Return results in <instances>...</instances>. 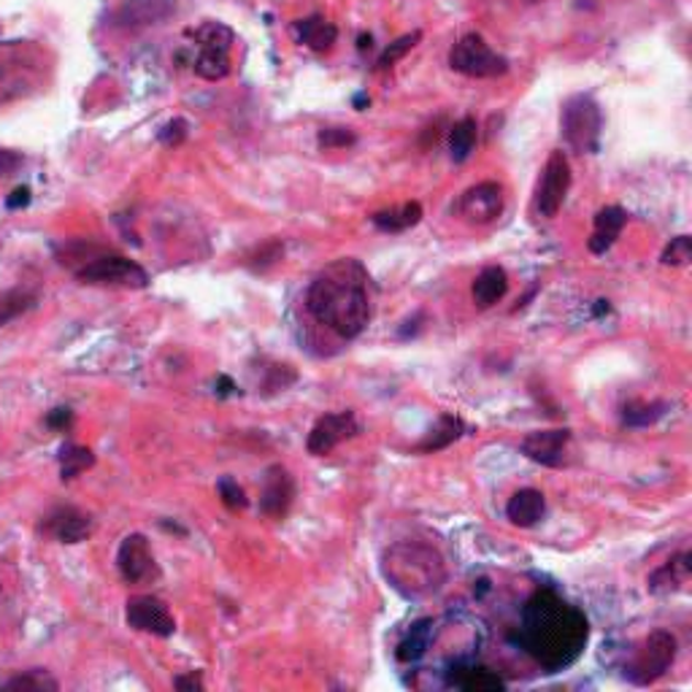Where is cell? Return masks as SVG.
Segmentation results:
<instances>
[{
  "mask_svg": "<svg viewBox=\"0 0 692 692\" xmlns=\"http://www.w3.org/2000/svg\"><path fill=\"white\" fill-rule=\"evenodd\" d=\"M590 638V623L582 608L543 587L530 595L519 617V647L543 671H563L579 660Z\"/></svg>",
  "mask_w": 692,
  "mask_h": 692,
  "instance_id": "6da1fadb",
  "label": "cell"
},
{
  "mask_svg": "<svg viewBox=\"0 0 692 692\" xmlns=\"http://www.w3.org/2000/svg\"><path fill=\"white\" fill-rule=\"evenodd\" d=\"M306 309L333 330L341 339L352 341L365 330L371 319L369 274L358 260H336L311 282L306 293Z\"/></svg>",
  "mask_w": 692,
  "mask_h": 692,
  "instance_id": "7a4b0ae2",
  "label": "cell"
},
{
  "mask_svg": "<svg viewBox=\"0 0 692 692\" xmlns=\"http://www.w3.org/2000/svg\"><path fill=\"white\" fill-rule=\"evenodd\" d=\"M382 573L389 587L398 590L404 598H428L447 582V565L441 554L428 543L417 541H400L384 549Z\"/></svg>",
  "mask_w": 692,
  "mask_h": 692,
  "instance_id": "3957f363",
  "label": "cell"
},
{
  "mask_svg": "<svg viewBox=\"0 0 692 692\" xmlns=\"http://www.w3.org/2000/svg\"><path fill=\"white\" fill-rule=\"evenodd\" d=\"M677 636L668 630H652L641 644L628 652V660L623 666V677L628 679L630 684H638V688H647V684H655L660 677H666L671 671L673 660H677Z\"/></svg>",
  "mask_w": 692,
  "mask_h": 692,
  "instance_id": "277c9868",
  "label": "cell"
},
{
  "mask_svg": "<svg viewBox=\"0 0 692 692\" xmlns=\"http://www.w3.org/2000/svg\"><path fill=\"white\" fill-rule=\"evenodd\" d=\"M560 130H563L565 144L579 155H593L598 152L603 114L593 95H571L560 109Z\"/></svg>",
  "mask_w": 692,
  "mask_h": 692,
  "instance_id": "5b68a950",
  "label": "cell"
},
{
  "mask_svg": "<svg viewBox=\"0 0 692 692\" xmlns=\"http://www.w3.org/2000/svg\"><path fill=\"white\" fill-rule=\"evenodd\" d=\"M449 65L458 74L469 76V79H498L508 70V61L498 52L490 50L487 41L479 33H469L452 46L449 52Z\"/></svg>",
  "mask_w": 692,
  "mask_h": 692,
  "instance_id": "8992f818",
  "label": "cell"
},
{
  "mask_svg": "<svg viewBox=\"0 0 692 692\" xmlns=\"http://www.w3.org/2000/svg\"><path fill=\"white\" fill-rule=\"evenodd\" d=\"M76 279L85 284H109V287L130 289L150 287V274L139 263L122 257V254H98V257L87 260L76 271Z\"/></svg>",
  "mask_w": 692,
  "mask_h": 692,
  "instance_id": "52a82bcc",
  "label": "cell"
},
{
  "mask_svg": "<svg viewBox=\"0 0 692 692\" xmlns=\"http://www.w3.org/2000/svg\"><path fill=\"white\" fill-rule=\"evenodd\" d=\"M568 189H571V163H568L565 152L554 150L543 165V174L536 187V211L543 220L558 217V211L565 204Z\"/></svg>",
  "mask_w": 692,
  "mask_h": 692,
  "instance_id": "ba28073f",
  "label": "cell"
},
{
  "mask_svg": "<svg viewBox=\"0 0 692 692\" xmlns=\"http://www.w3.org/2000/svg\"><path fill=\"white\" fill-rule=\"evenodd\" d=\"M117 568H120V576L128 584H150L160 579L155 554H152L146 536L141 534H130L122 538L120 549H117Z\"/></svg>",
  "mask_w": 692,
  "mask_h": 692,
  "instance_id": "9c48e42d",
  "label": "cell"
},
{
  "mask_svg": "<svg viewBox=\"0 0 692 692\" xmlns=\"http://www.w3.org/2000/svg\"><path fill=\"white\" fill-rule=\"evenodd\" d=\"M125 619L133 630L171 638L176 633V619L163 601L155 595H133L125 603Z\"/></svg>",
  "mask_w": 692,
  "mask_h": 692,
  "instance_id": "30bf717a",
  "label": "cell"
},
{
  "mask_svg": "<svg viewBox=\"0 0 692 692\" xmlns=\"http://www.w3.org/2000/svg\"><path fill=\"white\" fill-rule=\"evenodd\" d=\"M358 433H360V425H358V417H354V411L325 414V417L317 419L315 428H311L306 449H309V454H315V458H325V454L333 452L341 441L354 439Z\"/></svg>",
  "mask_w": 692,
  "mask_h": 692,
  "instance_id": "8fae6325",
  "label": "cell"
},
{
  "mask_svg": "<svg viewBox=\"0 0 692 692\" xmlns=\"http://www.w3.org/2000/svg\"><path fill=\"white\" fill-rule=\"evenodd\" d=\"M460 215L473 224H490L504 215V187L498 182H479L460 198Z\"/></svg>",
  "mask_w": 692,
  "mask_h": 692,
  "instance_id": "7c38bea8",
  "label": "cell"
},
{
  "mask_svg": "<svg viewBox=\"0 0 692 692\" xmlns=\"http://www.w3.org/2000/svg\"><path fill=\"white\" fill-rule=\"evenodd\" d=\"M295 501V479L284 465H268L260 490V512L271 519H284Z\"/></svg>",
  "mask_w": 692,
  "mask_h": 692,
  "instance_id": "4fadbf2b",
  "label": "cell"
},
{
  "mask_svg": "<svg viewBox=\"0 0 692 692\" xmlns=\"http://www.w3.org/2000/svg\"><path fill=\"white\" fill-rule=\"evenodd\" d=\"M571 441V430L554 428V430H536L528 433L519 443V452L543 469H560L565 465V449Z\"/></svg>",
  "mask_w": 692,
  "mask_h": 692,
  "instance_id": "5bb4252c",
  "label": "cell"
},
{
  "mask_svg": "<svg viewBox=\"0 0 692 692\" xmlns=\"http://www.w3.org/2000/svg\"><path fill=\"white\" fill-rule=\"evenodd\" d=\"M44 530L63 543H81L92 534L90 514L79 512L74 506H61L44 519Z\"/></svg>",
  "mask_w": 692,
  "mask_h": 692,
  "instance_id": "9a60e30c",
  "label": "cell"
},
{
  "mask_svg": "<svg viewBox=\"0 0 692 692\" xmlns=\"http://www.w3.org/2000/svg\"><path fill=\"white\" fill-rule=\"evenodd\" d=\"M171 14H174V3L171 0H125L114 11V25L135 31V28L144 25H157V22L168 20Z\"/></svg>",
  "mask_w": 692,
  "mask_h": 692,
  "instance_id": "2e32d148",
  "label": "cell"
},
{
  "mask_svg": "<svg viewBox=\"0 0 692 692\" xmlns=\"http://www.w3.org/2000/svg\"><path fill=\"white\" fill-rule=\"evenodd\" d=\"M547 514V498H543L541 490L525 487L519 493H514L506 504V517L508 523L517 525V528H534Z\"/></svg>",
  "mask_w": 692,
  "mask_h": 692,
  "instance_id": "e0dca14e",
  "label": "cell"
},
{
  "mask_svg": "<svg viewBox=\"0 0 692 692\" xmlns=\"http://www.w3.org/2000/svg\"><path fill=\"white\" fill-rule=\"evenodd\" d=\"M625 224H628V211L619 209V206H603L598 215H595V230L587 241L590 252L606 254L614 246V241L619 239Z\"/></svg>",
  "mask_w": 692,
  "mask_h": 692,
  "instance_id": "ac0fdd59",
  "label": "cell"
},
{
  "mask_svg": "<svg viewBox=\"0 0 692 692\" xmlns=\"http://www.w3.org/2000/svg\"><path fill=\"white\" fill-rule=\"evenodd\" d=\"M690 573H692V554L690 552L673 554L666 565H660L658 571L649 576V582H647L649 593L652 595L677 593V590H682L684 584L690 582Z\"/></svg>",
  "mask_w": 692,
  "mask_h": 692,
  "instance_id": "d6986e66",
  "label": "cell"
},
{
  "mask_svg": "<svg viewBox=\"0 0 692 692\" xmlns=\"http://www.w3.org/2000/svg\"><path fill=\"white\" fill-rule=\"evenodd\" d=\"M506 293H508V276L501 265H487V268L473 279V287H471L473 304H476L479 309H490V306H495L498 300H504Z\"/></svg>",
  "mask_w": 692,
  "mask_h": 692,
  "instance_id": "ffe728a7",
  "label": "cell"
},
{
  "mask_svg": "<svg viewBox=\"0 0 692 692\" xmlns=\"http://www.w3.org/2000/svg\"><path fill=\"white\" fill-rule=\"evenodd\" d=\"M419 220H422V206H419L417 200L393 206V209L376 211V215L371 217V222H374L378 230H384V233H404V230L419 224Z\"/></svg>",
  "mask_w": 692,
  "mask_h": 692,
  "instance_id": "44dd1931",
  "label": "cell"
},
{
  "mask_svg": "<svg viewBox=\"0 0 692 692\" xmlns=\"http://www.w3.org/2000/svg\"><path fill=\"white\" fill-rule=\"evenodd\" d=\"M295 31H298L300 44H306L315 52H328L330 46L336 44V39H339V31H336L333 22H328L319 14L300 20L298 25H295Z\"/></svg>",
  "mask_w": 692,
  "mask_h": 692,
  "instance_id": "7402d4cb",
  "label": "cell"
},
{
  "mask_svg": "<svg viewBox=\"0 0 692 692\" xmlns=\"http://www.w3.org/2000/svg\"><path fill=\"white\" fill-rule=\"evenodd\" d=\"M195 74L206 81H220L230 74V50L211 44H198V57H195Z\"/></svg>",
  "mask_w": 692,
  "mask_h": 692,
  "instance_id": "603a6c76",
  "label": "cell"
},
{
  "mask_svg": "<svg viewBox=\"0 0 692 692\" xmlns=\"http://www.w3.org/2000/svg\"><path fill=\"white\" fill-rule=\"evenodd\" d=\"M449 684H452V688H458V690H469V692L506 690L504 679H501L498 673L487 671V668H452Z\"/></svg>",
  "mask_w": 692,
  "mask_h": 692,
  "instance_id": "cb8c5ba5",
  "label": "cell"
},
{
  "mask_svg": "<svg viewBox=\"0 0 692 692\" xmlns=\"http://www.w3.org/2000/svg\"><path fill=\"white\" fill-rule=\"evenodd\" d=\"M430 641H433V619H419L411 625V630L406 633L404 641L398 644V660L400 662H417L428 652Z\"/></svg>",
  "mask_w": 692,
  "mask_h": 692,
  "instance_id": "d4e9b609",
  "label": "cell"
},
{
  "mask_svg": "<svg viewBox=\"0 0 692 692\" xmlns=\"http://www.w3.org/2000/svg\"><path fill=\"white\" fill-rule=\"evenodd\" d=\"M463 433H465L463 419L454 417V414H441L439 425H436V428L430 430L428 439L419 443L417 449H419V452H441V449H447L449 443L458 441Z\"/></svg>",
  "mask_w": 692,
  "mask_h": 692,
  "instance_id": "484cf974",
  "label": "cell"
},
{
  "mask_svg": "<svg viewBox=\"0 0 692 692\" xmlns=\"http://www.w3.org/2000/svg\"><path fill=\"white\" fill-rule=\"evenodd\" d=\"M479 139V125L473 117H463L458 120L449 130V155H452L454 163H465L473 155V146H476Z\"/></svg>",
  "mask_w": 692,
  "mask_h": 692,
  "instance_id": "4316f807",
  "label": "cell"
},
{
  "mask_svg": "<svg viewBox=\"0 0 692 692\" xmlns=\"http://www.w3.org/2000/svg\"><path fill=\"white\" fill-rule=\"evenodd\" d=\"M666 411L668 404H662V400H652V404H647V400H633V404L623 409V425L625 428H649V425L660 422V419L666 417Z\"/></svg>",
  "mask_w": 692,
  "mask_h": 692,
  "instance_id": "83f0119b",
  "label": "cell"
},
{
  "mask_svg": "<svg viewBox=\"0 0 692 692\" xmlns=\"http://www.w3.org/2000/svg\"><path fill=\"white\" fill-rule=\"evenodd\" d=\"M95 465V454L92 449L79 447V443H65L61 449V479L63 482H70L79 473H85L87 469Z\"/></svg>",
  "mask_w": 692,
  "mask_h": 692,
  "instance_id": "f1b7e54d",
  "label": "cell"
},
{
  "mask_svg": "<svg viewBox=\"0 0 692 692\" xmlns=\"http://www.w3.org/2000/svg\"><path fill=\"white\" fill-rule=\"evenodd\" d=\"M33 306H35V293H31V289H6V293H0V328L14 322L17 317L31 311Z\"/></svg>",
  "mask_w": 692,
  "mask_h": 692,
  "instance_id": "f546056e",
  "label": "cell"
},
{
  "mask_svg": "<svg viewBox=\"0 0 692 692\" xmlns=\"http://www.w3.org/2000/svg\"><path fill=\"white\" fill-rule=\"evenodd\" d=\"M419 39H422V33L414 31V33L400 35L398 41H393V44H389L387 50L382 52V57L376 61V70H387V68H393V65L398 61H404V57L409 55L414 46L419 44Z\"/></svg>",
  "mask_w": 692,
  "mask_h": 692,
  "instance_id": "4dcf8cb0",
  "label": "cell"
},
{
  "mask_svg": "<svg viewBox=\"0 0 692 692\" xmlns=\"http://www.w3.org/2000/svg\"><path fill=\"white\" fill-rule=\"evenodd\" d=\"M3 688L6 690H33V692L52 690V692H55L57 688H61V684H57L55 679H52L46 671H39V668H35V671H25V673H20V677L9 679V682H6Z\"/></svg>",
  "mask_w": 692,
  "mask_h": 692,
  "instance_id": "1f68e13d",
  "label": "cell"
},
{
  "mask_svg": "<svg viewBox=\"0 0 692 692\" xmlns=\"http://www.w3.org/2000/svg\"><path fill=\"white\" fill-rule=\"evenodd\" d=\"M690 257H692V239L690 235H677V239H671V244L662 250L660 263L671 265V268H679V265H688Z\"/></svg>",
  "mask_w": 692,
  "mask_h": 692,
  "instance_id": "d6a6232c",
  "label": "cell"
},
{
  "mask_svg": "<svg viewBox=\"0 0 692 692\" xmlns=\"http://www.w3.org/2000/svg\"><path fill=\"white\" fill-rule=\"evenodd\" d=\"M217 490H220L222 504L228 506L230 512H244V508L250 506V498H246L244 487H241V484L235 482V479H230V476L220 479V484H217Z\"/></svg>",
  "mask_w": 692,
  "mask_h": 692,
  "instance_id": "836d02e7",
  "label": "cell"
},
{
  "mask_svg": "<svg viewBox=\"0 0 692 692\" xmlns=\"http://www.w3.org/2000/svg\"><path fill=\"white\" fill-rule=\"evenodd\" d=\"M317 141L322 150H347V146L358 141V135H354L352 128H322Z\"/></svg>",
  "mask_w": 692,
  "mask_h": 692,
  "instance_id": "e575fe53",
  "label": "cell"
},
{
  "mask_svg": "<svg viewBox=\"0 0 692 692\" xmlns=\"http://www.w3.org/2000/svg\"><path fill=\"white\" fill-rule=\"evenodd\" d=\"M187 133H189L187 120H171L168 125L160 130L157 139H160V144H165V146H179L182 141L187 139Z\"/></svg>",
  "mask_w": 692,
  "mask_h": 692,
  "instance_id": "d590c367",
  "label": "cell"
},
{
  "mask_svg": "<svg viewBox=\"0 0 692 692\" xmlns=\"http://www.w3.org/2000/svg\"><path fill=\"white\" fill-rule=\"evenodd\" d=\"M176 690H189V692H200L204 690V679H200L198 671L187 673V677H176L174 679Z\"/></svg>",
  "mask_w": 692,
  "mask_h": 692,
  "instance_id": "8d00e7d4",
  "label": "cell"
},
{
  "mask_svg": "<svg viewBox=\"0 0 692 692\" xmlns=\"http://www.w3.org/2000/svg\"><path fill=\"white\" fill-rule=\"evenodd\" d=\"M70 422H74V411L70 409H55V411H50V417H46V425L55 430H65Z\"/></svg>",
  "mask_w": 692,
  "mask_h": 692,
  "instance_id": "74e56055",
  "label": "cell"
},
{
  "mask_svg": "<svg viewBox=\"0 0 692 692\" xmlns=\"http://www.w3.org/2000/svg\"><path fill=\"white\" fill-rule=\"evenodd\" d=\"M28 200H31V189L28 187L17 189L14 198H9V209H20V206H28Z\"/></svg>",
  "mask_w": 692,
  "mask_h": 692,
  "instance_id": "f35d334b",
  "label": "cell"
},
{
  "mask_svg": "<svg viewBox=\"0 0 692 692\" xmlns=\"http://www.w3.org/2000/svg\"><path fill=\"white\" fill-rule=\"evenodd\" d=\"M371 50V35H360V52Z\"/></svg>",
  "mask_w": 692,
  "mask_h": 692,
  "instance_id": "ab89813d",
  "label": "cell"
}]
</instances>
